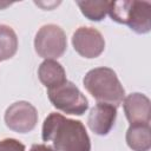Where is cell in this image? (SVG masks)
Wrapping results in <instances>:
<instances>
[{"label": "cell", "instance_id": "cell-6", "mask_svg": "<svg viewBox=\"0 0 151 151\" xmlns=\"http://www.w3.org/2000/svg\"><path fill=\"white\" fill-rule=\"evenodd\" d=\"M6 126L18 133L31 132L38 123L37 109L28 101L20 100L11 104L5 112Z\"/></svg>", "mask_w": 151, "mask_h": 151}, {"label": "cell", "instance_id": "cell-12", "mask_svg": "<svg viewBox=\"0 0 151 151\" xmlns=\"http://www.w3.org/2000/svg\"><path fill=\"white\" fill-rule=\"evenodd\" d=\"M18 51V37L14 29L7 25H0V60L14 57Z\"/></svg>", "mask_w": 151, "mask_h": 151}, {"label": "cell", "instance_id": "cell-9", "mask_svg": "<svg viewBox=\"0 0 151 151\" xmlns=\"http://www.w3.org/2000/svg\"><path fill=\"white\" fill-rule=\"evenodd\" d=\"M116 118H117V107L110 104L98 103L90 111L87 118V125L93 133L98 136H106L113 127Z\"/></svg>", "mask_w": 151, "mask_h": 151}, {"label": "cell", "instance_id": "cell-8", "mask_svg": "<svg viewBox=\"0 0 151 151\" xmlns=\"http://www.w3.org/2000/svg\"><path fill=\"white\" fill-rule=\"evenodd\" d=\"M150 99L143 93H131L123 100L125 116L130 125H150L151 110Z\"/></svg>", "mask_w": 151, "mask_h": 151}, {"label": "cell", "instance_id": "cell-11", "mask_svg": "<svg viewBox=\"0 0 151 151\" xmlns=\"http://www.w3.org/2000/svg\"><path fill=\"white\" fill-rule=\"evenodd\" d=\"M125 138L133 151H149L151 147L150 125H130Z\"/></svg>", "mask_w": 151, "mask_h": 151}, {"label": "cell", "instance_id": "cell-15", "mask_svg": "<svg viewBox=\"0 0 151 151\" xmlns=\"http://www.w3.org/2000/svg\"><path fill=\"white\" fill-rule=\"evenodd\" d=\"M29 151H55V150L45 144H33Z\"/></svg>", "mask_w": 151, "mask_h": 151}, {"label": "cell", "instance_id": "cell-4", "mask_svg": "<svg viewBox=\"0 0 151 151\" xmlns=\"http://www.w3.org/2000/svg\"><path fill=\"white\" fill-rule=\"evenodd\" d=\"M47 96L52 105L64 113L81 116L88 109V101L80 90L72 83H65L47 90Z\"/></svg>", "mask_w": 151, "mask_h": 151}, {"label": "cell", "instance_id": "cell-5", "mask_svg": "<svg viewBox=\"0 0 151 151\" xmlns=\"http://www.w3.org/2000/svg\"><path fill=\"white\" fill-rule=\"evenodd\" d=\"M67 47L64 29L54 24L44 25L39 28L34 38V50L44 59H57L61 57Z\"/></svg>", "mask_w": 151, "mask_h": 151}, {"label": "cell", "instance_id": "cell-13", "mask_svg": "<svg viewBox=\"0 0 151 151\" xmlns=\"http://www.w3.org/2000/svg\"><path fill=\"white\" fill-rule=\"evenodd\" d=\"M84 17L92 21H100L109 12L110 1L106 0H92V1H77Z\"/></svg>", "mask_w": 151, "mask_h": 151}, {"label": "cell", "instance_id": "cell-10", "mask_svg": "<svg viewBox=\"0 0 151 151\" xmlns=\"http://www.w3.org/2000/svg\"><path fill=\"white\" fill-rule=\"evenodd\" d=\"M38 77L41 84L47 87V90L53 88L67 80L66 72L61 64L52 59H46L40 64L38 68Z\"/></svg>", "mask_w": 151, "mask_h": 151}, {"label": "cell", "instance_id": "cell-3", "mask_svg": "<svg viewBox=\"0 0 151 151\" xmlns=\"http://www.w3.org/2000/svg\"><path fill=\"white\" fill-rule=\"evenodd\" d=\"M107 13L113 21L127 25L138 34L149 33L151 29V4L149 1H110Z\"/></svg>", "mask_w": 151, "mask_h": 151}, {"label": "cell", "instance_id": "cell-14", "mask_svg": "<svg viewBox=\"0 0 151 151\" xmlns=\"http://www.w3.org/2000/svg\"><path fill=\"white\" fill-rule=\"evenodd\" d=\"M0 151H25V145L14 138L0 140Z\"/></svg>", "mask_w": 151, "mask_h": 151}, {"label": "cell", "instance_id": "cell-7", "mask_svg": "<svg viewBox=\"0 0 151 151\" xmlns=\"http://www.w3.org/2000/svg\"><path fill=\"white\" fill-rule=\"evenodd\" d=\"M74 51L87 59L99 57L105 48V40L101 33L93 27H79L72 35Z\"/></svg>", "mask_w": 151, "mask_h": 151}, {"label": "cell", "instance_id": "cell-1", "mask_svg": "<svg viewBox=\"0 0 151 151\" xmlns=\"http://www.w3.org/2000/svg\"><path fill=\"white\" fill-rule=\"evenodd\" d=\"M41 137L55 151H91V140L81 122L51 112L44 120Z\"/></svg>", "mask_w": 151, "mask_h": 151}, {"label": "cell", "instance_id": "cell-2", "mask_svg": "<svg viewBox=\"0 0 151 151\" xmlns=\"http://www.w3.org/2000/svg\"><path fill=\"white\" fill-rule=\"evenodd\" d=\"M84 87L98 101L119 106L125 98V90L120 84L116 72L109 67H97L90 70L84 79Z\"/></svg>", "mask_w": 151, "mask_h": 151}]
</instances>
